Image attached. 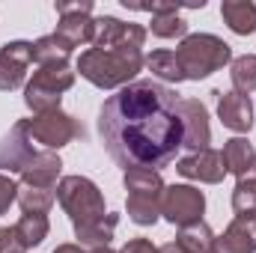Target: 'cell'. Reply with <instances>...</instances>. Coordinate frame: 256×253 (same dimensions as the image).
<instances>
[{
    "instance_id": "obj_1",
    "label": "cell",
    "mask_w": 256,
    "mask_h": 253,
    "mask_svg": "<svg viewBox=\"0 0 256 253\" xmlns=\"http://www.w3.org/2000/svg\"><path fill=\"white\" fill-rule=\"evenodd\" d=\"M179 92L158 80H134L116 90L98 110V134L122 170L167 167L182 149Z\"/></svg>"
},
{
    "instance_id": "obj_2",
    "label": "cell",
    "mask_w": 256,
    "mask_h": 253,
    "mask_svg": "<svg viewBox=\"0 0 256 253\" xmlns=\"http://www.w3.org/2000/svg\"><path fill=\"white\" fill-rule=\"evenodd\" d=\"M143 66H146L143 48H120V51L86 48L78 57L74 72L98 90H122L128 84H134Z\"/></svg>"
},
{
    "instance_id": "obj_3",
    "label": "cell",
    "mask_w": 256,
    "mask_h": 253,
    "mask_svg": "<svg viewBox=\"0 0 256 253\" xmlns=\"http://www.w3.org/2000/svg\"><path fill=\"white\" fill-rule=\"evenodd\" d=\"M176 60L182 66L185 80H202L232 63V48L214 33H188L176 48Z\"/></svg>"
},
{
    "instance_id": "obj_4",
    "label": "cell",
    "mask_w": 256,
    "mask_h": 253,
    "mask_svg": "<svg viewBox=\"0 0 256 253\" xmlns=\"http://www.w3.org/2000/svg\"><path fill=\"white\" fill-rule=\"evenodd\" d=\"M128 190L126 212L137 226H152L161 218V196H164V179L158 170H128L122 176Z\"/></svg>"
},
{
    "instance_id": "obj_5",
    "label": "cell",
    "mask_w": 256,
    "mask_h": 253,
    "mask_svg": "<svg viewBox=\"0 0 256 253\" xmlns=\"http://www.w3.org/2000/svg\"><path fill=\"white\" fill-rule=\"evenodd\" d=\"M74 74L78 72L72 66H36L33 78L24 84V104L33 110V116L60 110L63 92L74 86Z\"/></svg>"
},
{
    "instance_id": "obj_6",
    "label": "cell",
    "mask_w": 256,
    "mask_h": 253,
    "mask_svg": "<svg viewBox=\"0 0 256 253\" xmlns=\"http://www.w3.org/2000/svg\"><path fill=\"white\" fill-rule=\"evenodd\" d=\"M57 200L68 214L72 226H86L92 220H102L104 212V194L86 176H63L57 185Z\"/></svg>"
},
{
    "instance_id": "obj_7",
    "label": "cell",
    "mask_w": 256,
    "mask_h": 253,
    "mask_svg": "<svg viewBox=\"0 0 256 253\" xmlns=\"http://www.w3.org/2000/svg\"><path fill=\"white\" fill-rule=\"evenodd\" d=\"M24 128H27V137L33 143H39L42 149H48V152L63 149L72 140H78V137L86 134L84 126L72 114H63V110H51V114L30 116V120H24Z\"/></svg>"
},
{
    "instance_id": "obj_8",
    "label": "cell",
    "mask_w": 256,
    "mask_h": 253,
    "mask_svg": "<svg viewBox=\"0 0 256 253\" xmlns=\"http://www.w3.org/2000/svg\"><path fill=\"white\" fill-rule=\"evenodd\" d=\"M206 214V194L194 185H167L161 196V218L179 230L200 224Z\"/></svg>"
},
{
    "instance_id": "obj_9",
    "label": "cell",
    "mask_w": 256,
    "mask_h": 253,
    "mask_svg": "<svg viewBox=\"0 0 256 253\" xmlns=\"http://www.w3.org/2000/svg\"><path fill=\"white\" fill-rule=\"evenodd\" d=\"M146 42V27L120 21L114 15H102L96 18V39L92 48L98 51H120V48H143Z\"/></svg>"
},
{
    "instance_id": "obj_10",
    "label": "cell",
    "mask_w": 256,
    "mask_h": 253,
    "mask_svg": "<svg viewBox=\"0 0 256 253\" xmlns=\"http://www.w3.org/2000/svg\"><path fill=\"white\" fill-rule=\"evenodd\" d=\"M176 173L191 179V182H200V185H218L224 182L226 176V161H224V152L218 149H202V152H191L185 158L176 161Z\"/></svg>"
},
{
    "instance_id": "obj_11",
    "label": "cell",
    "mask_w": 256,
    "mask_h": 253,
    "mask_svg": "<svg viewBox=\"0 0 256 253\" xmlns=\"http://www.w3.org/2000/svg\"><path fill=\"white\" fill-rule=\"evenodd\" d=\"M182 114V149L202 152L212 143V126H208V110L200 98H182L179 102Z\"/></svg>"
},
{
    "instance_id": "obj_12",
    "label": "cell",
    "mask_w": 256,
    "mask_h": 253,
    "mask_svg": "<svg viewBox=\"0 0 256 253\" xmlns=\"http://www.w3.org/2000/svg\"><path fill=\"white\" fill-rule=\"evenodd\" d=\"M30 63H33V42L15 39L0 45V92L18 90L27 78Z\"/></svg>"
},
{
    "instance_id": "obj_13",
    "label": "cell",
    "mask_w": 256,
    "mask_h": 253,
    "mask_svg": "<svg viewBox=\"0 0 256 253\" xmlns=\"http://www.w3.org/2000/svg\"><path fill=\"white\" fill-rule=\"evenodd\" d=\"M39 152L33 149V140L27 137V128H24V120H18L15 126L9 128V134L0 140V173L12 176V173H24L27 164L36 158Z\"/></svg>"
},
{
    "instance_id": "obj_14",
    "label": "cell",
    "mask_w": 256,
    "mask_h": 253,
    "mask_svg": "<svg viewBox=\"0 0 256 253\" xmlns=\"http://www.w3.org/2000/svg\"><path fill=\"white\" fill-rule=\"evenodd\" d=\"M218 98V120L224 122V128L236 131V134H248L254 128V104H250V96H242L236 90H214L212 92Z\"/></svg>"
},
{
    "instance_id": "obj_15",
    "label": "cell",
    "mask_w": 256,
    "mask_h": 253,
    "mask_svg": "<svg viewBox=\"0 0 256 253\" xmlns=\"http://www.w3.org/2000/svg\"><path fill=\"white\" fill-rule=\"evenodd\" d=\"M218 253H256V214H236L224 236L214 238Z\"/></svg>"
},
{
    "instance_id": "obj_16",
    "label": "cell",
    "mask_w": 256,
    "mask_h": 253,
    "mask_svg": "<svg viewBox=\"0 0 256 253\" xmlns=\"http://www.w3.org/2000/svg\"><path fill=\"white\" fill-rule=\"evenodd\" d=\"M63 173V161L57 152H48L42 149L30 164L27 170L21 173V182L18 185H33V188H57V179Z\"/></svg>"
},
{
    "instance_id": "obj_17",
    "label": "cell",
    "mask_w": 256,
    "mask_h": 253,
    "mask_svg": "<svg viewBox=\"0 0 256 253\" xmlns=\"http://www.w3.org/2000/svg\"><path fill=\"white\" fill-rule=\"evenodd\" d=\"M54 36H60L66 45L74 51V48H80V45H86V42H92V39H96V18H92V15H86V12L60 15Z\"/></svg>"
},
{
    "instance_id": "obj_18",
    "label": "cell",
    "mask_w": 256,
    "mask_h": 253,
    "mask_svg": "<svg viewBox=\"0 0 256 253\" xmlns=\"http://www.w3.org/2000/svg\"><path fill=\"white\" fill-rule=\"evenodd\" d=\"M224 161H226V173H232L236 179L250 176L256 161V149L248 137H230L224 143Z\"/></svg>"
},
{
    "instance_id": "obj_19",
    "label": "cell",
    "mask_w": 256,
    "mask_h": 253,
    "mask_svg": "<svg viewBox=\"0 0 256 253\" xmlns=\"http://www.w3.org/2000/svg\"><path fill=\"white\" fill-rule=\"evenodd\" d=\"M220 15H224L226 27L236 36L256 33V3H250V0H224L220 3Z\"/></svg>"
},
{
    "instance_id": "obj_20",
    "label": "cell",
    "mask_w": 256,
    "mask_h": 253,
    "mask_svg": "<svg viewBox=\"0 0 256 253\" xmlns=\"http://www.w3.org/2000/svg\"><path fill=\"white\" fill-rule=\"evenodd\" d=\"M116 226H120V214H104L102 220H92V224H86V226H74V238H78V244L80 248H108L110 242H114V232H116Z\"/></svg>"
},
{
    "instance_id": "obj_21",
    "label": "cell",
    "mask_w": 256,
    "mask_h": 253,
    "mask_svg": "<svg viewBox=\"0 0 256 253\" xmlns=\"http://www.w3.org/2000/svg\"><path fill=\"white\" fill-rule=\"evenodd\" d=\"M72 54L74 51L54 33H48V36L33 42V63L36 66H68Z\"/></svg>"
},
{
    "instance_id": "obj_22",
    "label": "cell",
    "mask_w": 256,
    "mask_h": 253,
    "mask_svg": "<svg viewBox=\"0 0 256 253\" xmlns=\"http://www.w3.org/2000/svg\"><path fill=\"white\" fill-rule=\"evenodd\" d=\"M51 232V224H48V214H21L18 224H15V238L24 250L30 248H39Z\"/></svg>"
},
{
    "instance_id": "obj_23",
    "label": "cell",
    "mask_w": 256,
    "mask_h": 253,
    "mask_svg": "<svg viewBox=\"0 0 256 253\" xmlns=\"http://www.w3.org/2000/svg\"><path fill=\"white\" fill-rule=\"evenodd\" d=\"M146 68L158 78V84H179V80H185V74H182V66L176 60V51H170V48H158V51H152L149 57H146Z\"/></svg>"
},
{
    "instance_id": "obj_24",
    "label": "cell",
    "mask_w": 256,
    "mask_h": 253,
    "mask_svg": "<svg viewBox=\"0 0 256 253\" xmlns=\"http://www.w3.org/2000/svg\"><path fill=\"white\" fill-rule=\"evenodd\" d=\"M214 238L218 236L208 230V224L200 220V224H191V226L179 230L176 244L182 248V253H218L214 250Z\"/></svg>"
},
{
    "instance_id": "obj_25",
    "label": "cell",
    "mask_w": 256,
    "mask_h": 253,
    "mask_svg": "<svg viewBox=\"0 0 256 253\" xmlns=\"http://www.w3.org/2000/svg\"><path fill=\"white\" fill-rule=\"evenodd\" d=\"M57 200V188H33V185H18V206L24 214H48Z\"/></svg>"
},
{
    "instance_id": "obj_26",
    "label": "cell",
    "mask_w": 256,
    "mask_h": 253,
    "mask_svg": "<svg viewBox=\"0 0 256 253\" xmlns=\"http://www.w3.org/2000/svg\"><path fill=\"white\" fill-rule=\"evenodd\" d=\"M230 78H232V90L242 96L256 92V54H242L232 57L230 63Z\"/></svg>"
},
{
    "instance_id": "obj_27",
    "label": "cell",
    "mask_w": 256,
    "mask_h": 253,
    "mask_svg": "<svg viewBox=\"0 0 256 253\" xmlns=\"http://www.w3.org/2000/svg\"><path fill=\"white\" fill-rule=\"evenodd\" d=\"M179 12L182 9H170V12L152 15V21H149L152 36H158V39H185L188 36V21Z\"/></svg>"
},
{
    "instance_id": "obj_28",
    "label": "cell",
    "mask_w": 256,
    "mask_h": 253,
    "mask_svg": "<svg viewBox=\"0 0 256 253\" xmlns=\"http://www.w3.org/2000/svg\"><path fill=\"white\" fill-rule=\"evenodd\" d=\"M232 212L236 214H256V176H244L232 188Z\"/></svg>"
},
{
    "instance_id": "obj_29",
    "label": "cell",
    "mask_w": 256,
    "mask_h": 253,
    "mask_svg": "<svg viewBox=\"0 0 256 253\" xmlns=\"http://www.w3.org/2000/svg\"><path fill=\"white\" fill-rule=\"evenodd\" d=\"M12 202H18V182H12V176L0 173V214H6Z\"/></svg>"
},
{
    "instance_id": "obj_30",
    "label": "cell",
    "mask_w": 256,
    "mask_h": 253,
    "mask_svg": "<svg viewBox=\"0 0 256 253\" xmlns=\"http://www.w3.org/2000/svg\"><path fill=\"white\" fill-rule=\"evenodd\" d=\"M54 9H57V15H72V12H86V15H92V0H60V3H54Z\"/></svg>"
},
{
    "instance_id": "obj_31",
    "label": "cell",
    "mask_w": 256,
    "mask_h": 253,
    "mask_svg": "<svg viewBox=\"0 0 256 253\" xmlns=\"http://www.w3.org/2000/svg\"><path fill=\"white\" fill-rule=\"evenodd\" d=\"M0 253H24L15 238V226H0Z\"/></svg>"
},
{
    "instance_id": "obj_32",
    "label": "cell",
    "mask_w": 256,
    "mask_h": 253,
    "mask_svg": "<svg viewBox=\"0 0 256 253\" xmlns=\"http://www.w3.org/2000/svg\"><path fill=\"white\" fill-rule=\"evenodd\" d=\"M120 253H158V248H155L149 238H128L126 248Z\"/></svg>"
},
{
    "instance_id": "obj_33",
    "label": "cell",
    "mask_w": 256,
    "mask_h": 253,
    "mask_svg": "<svg viewBox=\"0 0 256 253\" xmlns=\"http://www.w3.org/2000/svg\"><path fill=\"white\" fill-rule=\"evenodd\" d=\"M51 253H86L80 244H60L57 250H51Z\"/></svg>"
},
{
    "instance_id": "obj_34",
    "label": "cell",
    "mask_w": 256,
    "mask_h": 253,
    "mask_svg": "<svg viewBox=\"0 0 256 253\" xmlns=\"http://www.w3.org/2000/svg\"><path fill=\"white\" fill-rule=\"evenodd\" d=\"M158 253H182V248H179L176 242H170V244H164V248H158Z\"/></svg>"
},
{
    "instance_id": "obj_35",
    "label": "cell",
    "mask_w": 256,
    "mask_h": 253,
    "mask_svg": "<svg viewBox=\"0 0 256 253\" xmlns=\"http://www.w3.org/2000/svg\"><path fill=\"white\" fill-rule=\"evenodd\" d=\"M86 253H116V250H110V248H92V250H86Z\"/></svg>"
},
{
    "instance_id": "obj_36",
    "label": "cell",
    "mask_w": 256,
    "mask_h": 253,
    "mask_svg": "<svg viewBox=\"0 0 256 253\" xmlns=\"http://www.w3.org/2000/svg\"><path fill=\"white\" fill-rule=\"evenodd\" d=\"M250 176H256V161H254V170H250Z\"/></svg>"
}]
</instances>
